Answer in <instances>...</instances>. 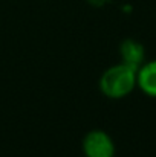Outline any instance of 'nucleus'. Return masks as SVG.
Listing matches in <instances>:
<instances>
[{
  "label": "nucleus",
  "mask_w": 156,
  "mask_h": 157,
  "mask_svg": "<svg viewBox=\"0 0 156 157\" xmlns=\"http://www.w3.org/2000/svg\"><path fill=\"white\" fill-rule=\"evenodd\" d=\"M83 153L86 157H115V142L104 130H92L83 139Z\"/></svg>",
  "instance_id": "obj_2"
},
{
  "label": "nucleus",
  "mask_w": 156,
  "mask_h": 157,
  "mask_svg": "<svg viewBox=\"0 0 156 157\" xmlns=\"http://www.w3.org/2000/svg\"><path fill=\"white\" fill-rule=\"evenodd\" d=\"M119 53H121V63H124L130 67H135V69H138L146 59L144 46L133 38H127L121 43Z\"/></svg>",
  "instance_id": "obj_4"
},
{
  "label": "nucleus",
  "mask_w": 156,
  "mask_h": 157,
  "mask_svg": "<svg viewBox=\"0 0 156 157\" xmlns=\"http://www.w3.org/2000/svg\"><path fill=\"white\" fill-rule=\"evenodd\" d=\"M136 70L124 63L115 64L104 70L100 78V90L110 99H121L129 96L136 87Z\"/></svg>",
  "instance_id": "obj_1"
},
{
  "label": "nucleus",
  "mask_w": 156,
  "mask_h": 157,
  "mask_svg": "<svg viewBox=\"0 0 156 157\" xmlns=\"http://www.w3.org/2000/svg\"><path fill=\"white\" fill-rule=\"evenodd\" d=\"M136 87L150 98H156V59L144 61L136 70Z\"/></svg>",
  "instance_id": "obj_3"
}]
</instances>
